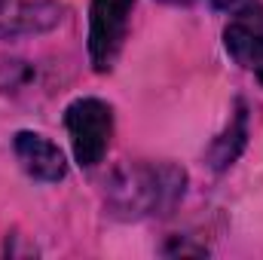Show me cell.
<instances>
[{"label": "cell", "instance_id": "7", "mask_svg": "<svg viewBox=\"0 0 263 260\" xmlns=\"http://www.w3.org/2000/svg\"><path fill=\"white\" fill-rule=\"evenodd\" d=\"M245 107L239 104V114H236V120L230 123V129L223 132L214 144H211V150H208V159H211V169H217V172H223L227 165H233L236 162V156L242 153V147H245Z\"/></svg>", "mask_w": 263, "mask_h": 260}, {"label": "cell", "instance_id": "1", "mask_svg": "<svg viewBox=\"0 0 263 260\" xmlns=\"http://www.w3.org/2000/svg\"><path fill=\"white\" fill-rule=\"evenodd\" d=\"M187 187V172L172 162H138L126 165L110 181V208L120 217L168 214Z\"/></svg>", "mask_w": 263, "mask_h": 260}, {"label": "cell", "instance_id": "6", "mask_svg": "<svg viewBox=\"0 0 263 260\" xmlns=\"http://www.w3.org/2000/svg\"><path fill=\"white\" fill-rule=\"evenodd\" d=\"M12 147H15V156H18L22 169H25L31 178L55 184V181H62L67 175L65 153H62L49 138H43V135H37V132H18L15 141H12Z\"/></svg>", "mask_w": 263, "mask_h": 260}, {"label": "cell", "instance_id": "10", "mask_svg": "<svg viewBox=\"0 0 263 260\" xmlns=\"http://www.w3.org/2000/svg\"><path fill=\"white\" fill-rule=\"evenodd\" d=\"M257 80H260V83H263V65L257 67Z\"/></svg>", "mask_w": 263, "mask_h": 260}, {"label": "cell", "instance_id": "8", "mask_svg": "<svg viewBox=\"0 0 263 260\" xmlns=\"http://www.w3.org/2000/svg\"><path fill=\"white\" fill-rule=\"evenodd\" d=\"M217 9H223V12H239V9H245V6H251V3H257V0H211Z\"/></svg>", "mask_w": 263, "mask_h": 260}, {"label": "cell", "instance_id": "2", "mask_svg": "<svg viewBox=\"0 0 263 260\" xmlns=\"http://www.w3.org/2000/svg\"><path fill=\"white\" fill-rule=\"evenodd\" d=\"M65 126L70 135L73 159L83 169H95L114 135V110L101 98H77L65 110Z\"/></svg>", "mask_w": 263, "mask_h": 260}, {"label": "cell", "instance_id": "5", "mask_svg": "<svg viewBox=\"0 0 263 260\" xmlns=\"http://www.w3.org/2000/svg\"><path fill=\"white\" fill-rule=\"evenodd\" d=\"M62 22V6L52 0H0V37L49 31Z\"/></svg>", "mask_w": 263, "mask_h": 260}, {"label": "cell", "instance_id": "9", "mask_svg": "<svg viewBox=\"0 0 263 260\" xmlns=\"http://www.w3.org/2000/svg\"><path fill=\"white\" fill-rule=\"evenodd\" d=\"M162 3H175V6H184V3H193V0H162Z\"/></svg>", "mask_w": 263, "mask_h": 260}, {"label": "cell", "instance_id": "4", "mask_svg": "<svg viewBox=\"0 0 263 260\" xmlns=\"http://www.w3.org/2000/svg\"><path fill=\"white\" fill-rule=\"evenodd\" d=\"M227 52L236 65L257 67L263 65V6L251 3L239 12H233L227 31H223Z\"/></svg>", "mask_w": 263, "mask_h": 260}, {"label": "cell", "instance_id": "3", "mask_svg": "<svg viewBox=\"0 0 263 260\" xmlns=\"http://www.w3.org/2000/svg\"><path fill=\"white\" fill-rule=\"evenodd\" d=\"M135 0H92L89 9V59L95 70H110L129 28Z\"/></svg>", "mask_w": 263, "mask_h": 260}]
</instances>
